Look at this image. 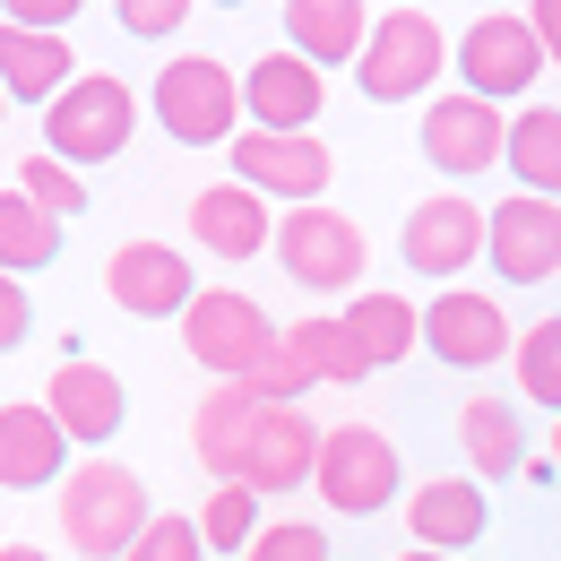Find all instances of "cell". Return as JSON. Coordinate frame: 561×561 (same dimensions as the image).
Wrapping results in <instances>:
<instances>
[{"mask_svg": "<svg viewBox=\"0 0 561 561\" xmlns=\"http://www.w3.org/2000/svg\"><path fill=\"white\" fill-rule=\"evenodd\" d=\"M440 70H449L440 18H432V9H380L371 44H363V61H354V87H363V104H415V95H432Z\"/></svg>", "mask_w": 561, "mask_h": 561, "instance_id": "obj_3", "label": "cell"}, {"mask_svg": "<svg viewBox=\"0 0 561 561\" xmlns=\"http://www.w3.org/2000/svg\"><path fill=\"white\" fill-rule=\"evenodd\" d=\"M9 182H18L44 216H61V225L87 208V182H78V164H61V156H18V164H9Z\"/></svg>", "mask_w": 561, "mask_h": 561, "instance_id": "obj_31", "label": "cell"}, {"mask_svg": "<svg viewBox=\"0 0 561 561\" xmlns=\"http://www.w3.org/2000/svg\"><path fill=\"white\" fill-rule=\"evenodd\" d=\"M130 130H139V95L113 70H87L70 95L44 113V156H61V164L87 173V164H113V156L130 147Z\"/></svg>", "mask_w": 561, "mask_h": 561, "instance_id": "obj_4", "label": "cell"}, {"mask_svg": "<svg viewBox=\"0 0 561 561\" xmlns=\"http://www.w3.org/2000/svg\"><path fill=\"white\" fill-rule=\"evenodd\" d=\"M423 354H440L449 371H492L501 354H518V337H510V311L492 294L449 285V294L423 302Z\"/></svg>", "mask_w": 561, "mask_h": 561, "instance_id": "obj_12", "label": "cell"}, {"mask_svg": "<svg viewBox=\"0 0 561 561\" xmlns=\"http://www.w3.org/2000/svg\"><path fill=\"white\" fill-rule=\"evenodd\" d=\"M320 104H329V87H320V70H311L302 53H260V61L242 70V113H251V130L311 139Z\"/></svg>", "mask_w": 561, "mask_h": 561, "instance_id": "obj_15", "label": "cell"}, {"mask_svg": "<svg viewBox=\"0 0 561 561\" xmlns=\"http://www.w3.org/2000/svg\"><path fill=\"white\" fill-rule=\"evenodd\" d=\"M398 251H407V268H415V277H432L440 294H449L476 260H492V208H476L467 191H432V199L407 208Z\"/></svg>", "mask_w": 561, "mask_h": 561, "instance_id": "obj_5", "label": "cell"}, {"mask_svg": "<svg viewBox=\"0 0 561 561\" xmlns=\"http://www.w3.org/2000/svg\"><path fill=\"white\" fill-rule=\"evenodd\" d=\"M70 432L53 407H35V398H9L0 407V484L9 492H35V484H70Z\"/></svg>", "mask_w": 561, "mask_h": 561, "instance_id": "obj_17", "label": "cell"}, {"mask_svg": "<svg viewBox=\"0 0 561 561\" xmlns=\"http://www.w3.org/2000/svg\"><path fill=\"white\" fill-rule=\"evenodd\" d=\"M199 536H208V553H251L260 536H268V518H260V492L251 484H216L208 492V510H199Z\"/></svg>", "mask_w": 561, "mask_h": 561, "instance_id": "obj_29", "label": "cell"}, {"mask_svg": "<svg viewBox=\"0 0 561 561\" xmlns=\"http://www.w3.org/2000/svg\"><path fill=\"white\" fill-rule=\"evenodd\" d=\"M510 173H518V191L561 199V104H527L510 122Z\"/></svg>", "mask_w": 561, "mask_h": 561, "instance_id": "obj_27", "label": "cell"}, {"mask_svg": "<svg viewBox=\"0 0 561 561\" xmlns=\"http://www.w3.org/2000/svg\"><path fill=\"white\" fill-rule=\"evenodd\" d=\"M371 9L363 0H294L285 9V53H302L311 70H337V61H363V44H371Z\"/></svg>", "mask_w": 561, "mask_h": 561, "instance_id": "obj_22", "label": "cell"}, {"mask_svg": "<svg viewBox=\"0 0 561 561\" xmlns=\"http://www.w3.org/2000/svg\"><path fill=\"white\" fill-rule=\"evenodd\" d=\"M251 389H260V398H268V407H302V389H311V371H302V363H294V354H268V363H260V371H251Z\"/></svg>", "mask_w": 561, "mask_h": 561, "instance_id": "obj_35", "label": "cell"}, {"mask_svg": "<svg viewBox=\"0 0 561 561\" xmlns=\"http://www.w3.org/2000/svg\"><path fill=\"white\" fill-rule=\"evenodd\" d=\"M346 329L363 337V354L371 363H407V354L423 346V302H407V294H354L346 302Z\"/></svg>", "mask_w": 561, "mask_h": 561, "instance_id": "obj_26", "label": "cell"}, {"mask_svg": "<svg viewBox=\"0 0 561 561\" xmlns=\"http://www.w3.org/2000/svg\"><path fill=\"white\" fill-rule=\"evenodd\" d=\"M320 440H329V432L302 415V407H260V423H251V449H242V484L260 492V501L320 484Z\"/></svg>", "mask_w": 561, "mask_h": 561, "instance_id": "obj_14", "label": "cell"}, {"mask_svg": "<svg viewBox=\"0 0 561 561\" xmlns=\"http://www.w3.org/2000/svg\"><path fill=\"white\" fill-rule=\"evenodd\" d=\"M78 18V0H9V26H26V35H61Z\"/></svg>", "mask_w": 561, "mask_h": 561, "instance_id": "obj_36", "label": "cell"}, {"mask_svg": "<svg viewBox=\"0 0 561 561\" xmlns=\"http://www.w3.org/2000/svg\"><path fill=\"white\" fill-rule=\"evenodd\" d=\"M104 294H113V311H130V320H191V302H199L208 285L191 277V260H182L173 242H122V251L104 260Z\"/></svg>", "mask_w": 561, "mask_h": 561, "instance_id": "obj_11", "label": "cell"}, {"mask_svg": "<svg viewBox=\"0 0 561 561\" xmlns=\"http://www.w3.org/2000/svg\"><path fill=\"white\" fill-rule=\"evenodd\" d=\"M44 407L61 415V432H70L78 449H95V458H104V440H113L122 415H130V389H122V371H113V363H61V371H53V389H44Z\"/></svg>", "mask_w": 561, "mask_h": 561, "instance_id": "obj_18", "label": "cell"}, {"mask_svg": "<svg viewBox=\"0 0 561 561\" xmlns=\"http://www.w3.org/2000/svg\"><path fill=\"white\" fill-rule=\"evenodd\" d=\"M242 561H329V527L320 518H268V536Z\"/></svg>", "mask_w": 561, "mask_h": 561, "instance_id": "obj_32", "label": "cell"}, {"mask_svg": "<svg viewBox=\"0 0 561 561\" xmlns=\"http://www.w3.org/2000/svg\"><path fill=\"white\" fill-rule=\"evenodd\" d=\"M191 242L216 260H251V251H277V216L251 182H208L191 199Z\"/></svg>", "mask_w": 561, "mask_h": 561, "instance_id": "obj_19", "label": "cell"}, {"mask_svg": "<svg viewBox=\"0 0 561 561\" xmlns=\"http://www.w3.org/2000/svg\"><path fill=\"white\" fill-rule=\"evenodd\" d=\"M285 354L311 371V380H329V389H363L380 363L363 354V337L346 329V311H302L294 329H285Z\"/></svg>", "mask_w": 561, "mask_h": 561, "instance_id": "obj_24", "label": "cell"}, {"mask_svg": "<svg viewBox=\"0 0 561 561\" xmlns=\"http://www.w3.org/2000/svg\"><path fill=\"white\" fill-rule=\"evenodd\" d=\"M363 260H371V242H363V225L346 208H285L277 216V268L302 294H354L363 285Z\"/></svg>", "mask_w": 561, "mask_h": 561, "instance_id": "obj_9", "label": "cell"}, {"mask_svg": "<svg viewBox=\"0 0 561 561\" xmlns=\"http://www.w3.org/2000/svg\"><path fill=\"white\" fill-rule=\"evenodd\" d=\"M329 147L320 130L311 139H277V130H242L233 139V182H251L260 199H285V208H320V191H329Z\"/></svg>", "mask_w": 561, "mask_h": 561, "instance_id": "obj_13", "label": "cell"}, {"mask_svg": "<svg viewBox=\"0 0 561 561\" xmlns=\"http://www.w3.org/2000/svg\"><path fill=\"white\" fill-rule=\"evenodd\" d=\"M545 449H553V476H561V423H553V440H545Z\"/></svg>", "mask_w": 561, "mask_h": 561, "instance_id": "obj_41", "label": "cell"}, {"mask_svg": "<svg viewBox=\"0 0 561 561\" xmlns=\"http://www.w3.org/2000/svg\"><path fill=\"white\" fill-rule=\"evenodd\" d=\"M182 346H191V363L216 371V380H251V371L285 346V329H268V311H260L242 285H208V294L191 302V320H182Z\"/></svg>", "mask_w": 561, "mask_h": 561, "instance_id": "obj_8", "label": "cell"}, {"mask_svg": "<svg viewBox=\"0 0 561 561\" xmlns=\"http://www.w3.org/2000/svg\"><path fill=\"white\" fill-rule=\"evenodd\" d=\"M0 561H53V553H35V545H9V553H0Z\"/></svg>", "mask_w": 561, "mask_h": 561, "instance_id": "obj_39", "label": "cell"}, {"mask_svg": "<svg viewBox=\"0 0 561 561\" xmlns=\"http://www.w3.org/2000/svg\"><path fill=\"white\" fill-rule=\"evenodd\" d=\"M398 561H458V553H423V545H407V553H398Z\"/></svg>", "mask_w": 561, "mask_h": 561, "instance_id": "obj_40", "label": "cell"}, {"mask_svg": "<svg viewBox=\"0 0 561 561\" xmlns=\"http://www.w3.org/2000/svg\"><path fill=\"white\" fill-rule=\"evenodd\" d=\"M545 70H553V61H545V35H536L527 9H484V18L458 35V78H467V95H484V104H527V87Z\"/></svg>", "mask_w": 561, "mask_h": 561, "instance_id": "obj_6", "label": "cell"}, {"mask_svg": "<svg viewBox=\"0 0 561 561\" xmlns=\"http://www.w3.org/2000/svg\"><path fill=\"white\" fill-rule=\"evenodd\" d=\"M147 113L164 122L173 147H233L242 122H251L242 113V78L225 61H208V53H173L156 70V87H147Z\"/></svg>", "mask_w": 561, "mask_h": 561, "instance_id": "obj_2", "label": "cell"}, {"mask_svg": "<svg viewBox=\"0 0 561 561\" xmlns=\"http://www.w3.org/2000/svg\"><path fill=\"white\" fill-rule=\"evenodd\" d=\"M398 492H407L398 440L380 423H329V440H320V501L337 518H380Z\"/></svg>", "mask_w": 561, "mask_h": 561, "instance_id": "obj_7", "label": "cell"}, {"mask_svg": "<svg viewBox=\"0 0 561 561\" xmlns=\"http://www.w3.org/2000/svg\"><path fill=\"white\" fill-rule=\"evenodd\" d=\"M527 18H536V35H545V61L561 70V0H536Z\"/></svg>", "mask_w": 561, "mask_h": 561, "instance_id": "obj_38", "label": "cell"}, {"mask_svg": "<svg viewBox=\"0 0 561 561\" xmlns=\"http://www.w3.org/2000/svg\"><path fill=\"white\" fill-rule=\"evenodd\" d=\"M147 527H156V510H147L139 467H122V458H78L70 484H61V545H70L78 561H130Z\"/></svg>", "mask_w": 561, "mask_h": 561, "instance_id": "obj_1", "label": "cell"}, {"mask_svg": "<svg viewBox=\"0 0 561 561\" xmlns=\"http://www.w3.org/2000/svg\"><path fill=\"white\" fill-rule=\"evenodd\" d=\"M130 561H208V536H199V518L156 510V527L139 536V553H130Z\"/></svg>", "mask_w": 561, "mask_h": 561, "instance_id": "obj_33", "label": "cell"}, {"mask_svg": "<svg viewBox=\"0 0 561 561\" xmlns=\"http://www.w3.org/2000/svg\"><path fill=\"white\" fill-rule=\"evenodd\" d=\"M260 389L251 380H216L208 398L191 407V449H199V467H208L216 484H242V449H251V423H260Z\"/></svg>", "mask_w": 561, "mask_h": 561, "instance_id": "obj_20", "label": "cell"}, {"mask_svg": "<svg viewBox=\"0 0 561 561\" xmlns=\"http://www.w3.org/2000/svg\"><path fill=\"white\" fill-rule=\"evenodd\" d=\"M492 268L510 285H545L561 277V199H536V191H510L492 208Z\"/></svg>", "mask_w": 561, "mask_h": 561, "instance_id": "obj_16", "label": "cell"}, {"mask_svg": "<svg viewBox=\"0 0 561 561\" xmlns=\"http://www.w3.org/2000/svg\"><path fill=\"white\" fill-rule=\"evenodd\" d=\"M87 70H70V35H26V26H9L0 35V87H9V104H61Z\"/></svg>", "mask_w": 561, "mask_h": 561, "instance_id": "obj_23", "label": "cell"}, {"mask_svg": "<svg viewBox=\"0 0 561 561\" xmlns=\"http://www.w3.org/2000/svg\"><path fill=\"white\" fill-rule=\"evenodd\" d=\"M423 164L432 173H449V182H467V173H492V164H510V113L484 104V95H440V104H423Z\"/></svg>", "mask_w": 561, "mask_h": 561, "instance_id": "obj_10", "label": "cell"}, {"mask_svg": "<svg viewBox=\"0 0 561 561\" xmlns=\"http://www.w3.org/2000/svg\"><path fill=\"white\" fill-rule=\"evenodd\" d=\"M61 260V216H44L18 182L0 191V268L26 277V268H53Z\"/></svg>", "mask_w": 561, "mask_h": 561, "instance_id": "obj_28", "label": "cell"}, {"mask_svg": "<svg viewBox=\"0 0 561 561\" xmlns=\"http://www.w3.org/2000/svg\"><path fill=\"white\" fill-rule=\"evenodd\" d=\"M0 346H26V277L0 285Z\"/></svg>", "mask_w": 561, "mask_h": 561, "instance_id": "obj_37", "label": "cell"}, {"mask_svg": "<svg viewBox=\"0 0 561 561\" xmlns=\"http://www.w3.org/2000/svg\"><path fill=\"white\" fill-rule=\"evenodd\" d=\"M113 18H122L130 35H147V44H156V35H182V26H191V0H122Z\"/></svg>", "mask_w": 561, "mask_h": 561, "instance_id": "obj_34", "label": "cell"}, {"mask_svg": "<svg viewBox=\"0 0 561 561\" xmlns=\"http://www.w3.org/2000/svg\"><path fill=\"white\" fill-rule=\"evenodd\" d=\"M518 398L561 423V311H545V320L518 337Z\"/></svg>", "mask_w": 561, "mask_h": 561, "instance_id": "obj_30", "label": "cell"}, {"mask_svg": "<svg viewBox=\"0 0 561 561\" xmlns=\"http://www.w3.org/2000/svg\"><path fill=\"white\" fill-rule=\"evenodd\" d=\"M458 449H467L476 484L518 476V458H527V440H518V407H510V398H467V407H458Z\"/></svg>", "mask_w": 561, "mask_h": 561, "instance_id": "obj_25", "label": "cell"}, {"mask_svg": "<svg viewBox=\"0 0 561 561\" xmlns=\"http://www.w3.org/2000/svg\"><path fill=\"white\" fill-rule=\"evenodd\" d=\"M407 527H415L423 553H467L476 536H484V484L476 476H432V484L407 492Z\"/></svg>", "mask_w": 561, "mask_h": 561, "instance_id": "obj_21", "label": "cell"}]
</instances>
